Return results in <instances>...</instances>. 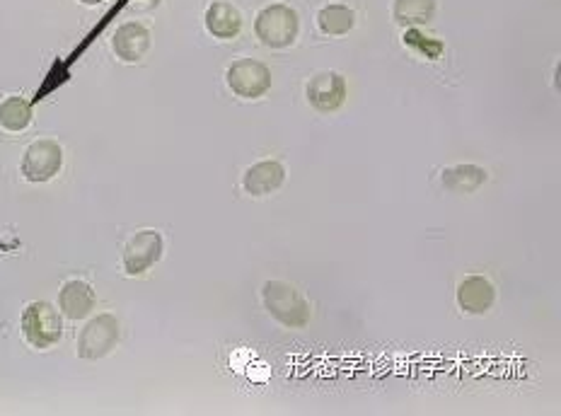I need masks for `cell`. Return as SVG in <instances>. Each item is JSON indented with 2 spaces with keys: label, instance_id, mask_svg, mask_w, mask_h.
<instances>
[{
  "label": "cell",
  "instance_id": "6da1fadb",
  "mask_svg": "<svg viewBox=\"0 0 561 416\" xmlns=\"http://www.w3.org/2000/svg\"><path fill=\"white\" fill-rule=\"evenodd\" d=\"M264 308L276 322L288 329H303L310 325V305L291 283L266 281L262 288Z\"/></svg>",
  "mask_w": 561,
  "mask_h": 416
},
{
  "label": "cell",
  "instance_id": "7a4b0ae2",
  "mask_svg": "<svg viewBox=\"0 0 561 416\" xmlns=\"http://www.w3.org/2000/svg\"><path fill=\"white\" fill-rule=\"evenodd\" d=\"M300 30V22L296 10H291L288 5H266L264 10H259L257 22H254V32H257L259 42L269 49H286L296 42Z\"/></svg>",
  "mask_w": 561,
  "mask_h": 416
},
{
  "label": "cell",
  "instance_id": "3957f363",
  "mask_svg": "<svg viewBox=\"0 0 561 416\" xmlns=\"http://www.w3.org/2000/svg\"><path fill=\"white\" fill-rule=\"evenodd\" d=\"M22 334L34 349H49L63 337L61 315L49 303H30L22 312Z\"/></svg>",
  "mask_w": 561,
  "mask_h": 416
},
{
  "label": "cell",
  "instance_id": "277c9868",
  "mask_svg": "<svg viewBox=\"0 0 561 416\" xmlns=\"http://www.w3.org/2000/svg\"><path fill=\"white\" fill-rule=\"evenodd\" d=\"M228 88L242 100H257L271 88V71L262 61L240 59L225 71Z\"/></svg>",
  "mask_w": 561,
  "mask_h": 416
},
{
  "label": "cell",
  "instance_id": "5b68a950",
  "mask_svg": "<svg viewBox=\"0 0 561 416\" xmlns=\"http://www.w3.org/2000/svg\"><path fill=\"white\" fill-rule=\"evenodd\" d=\"M119 342V322L114 315H100L88 322L78 339V356L85 361H97L112 354V349Z\"/></svg>",
  "mask_w": 561,
  "mask_h": 416
},
{
  "label": "cell",
  "instance_id": "8992f818",
  "mask_svg": "<svg viewBox=\"0 0 561 416\" xmlns=\"http://www.w3.org/2000/svg\"><path fill=\"white\" fill-rule=\"evenodd\" d=\"M63 150L56 141H34L22 158V175L30 182H49L61 172Z\"/></svg>",
  "mask_w": 561,
  "mask_h": 416
},
{
  "label": "cell",
  "instance_id": "52a82bcc",
  "mask_svg": "<svg viewBox=\"0 0 561 416\" xmlns=\"http://www.w3.org/2000/svg\"><path fill=\"white\" fill-rule=\"evenodd\" d=\"M163 257V235L155 230H141L126 242L124 247V269L129 276L146 274L150 267Z\"/></svg>",
  "mask_w": 561,
  "mask_h": 416
},
{
  "label": "cell",
  "instance_id": "ba28073f",
  "mask_svg": "<svg viewBox=\"0 0 561 416\" xmlns=\"http://www.w3.org/2000/svg\"><path fill=\"white\" fill-rule=\"evenodd\" d=\"M308 100L317 112H334L346 100V80L337 71H322L308 83Z\"/></svg>",
  "mask_w": 561,
  "mask_h": 416
},
{
  "label": "cell",
  "instance_id": "9c48e42d",
  "mask_svg": "<svg viewBox=\"0 0 561 416\" xmlns=\"http://www.w3.org/2000/svg\"><path fill=\"white\" fill-rule=\"evenodd\" d=\"M112 46L117 59L124 63H138L150 49V32L138 22H126L114 32Z\"/></svg>",
  "mask_w": 561,
  "mask_h": 416
},
{
  "label": "cell",
  "instance_id": "30bf717a",
  "mask_svg": "<svg viewBox=\"0 0 561 416\" xmlns=\"http://www.w3.org/2000/svg\"><path fill=\"white\" fill-rule=\"evenodd\" d=\"M283 179H286L283 165L276 163V160H264V163L247 167L245 175H242V187L250 196H266L276 192L283 184Z\"/></svg>",
  "mask_w": 561,
  "mask_h": 416
},
{
  "label": "cell",
  "instance_id": "8fae6325",
  "mask_svg": "<svg viewBox=\"0 0 561 416\" xmlns=\"http://www.w3.org/2000/svg\"><path fill=\"white\" fill-rule=\"evenodd\" d=\"M494 286L484 276H467L458 286V305L467 315H484L494 305Z\"/></svg>",
  "mask_w": 561,
  "mask_h": 416
},
{
  "label": "cell",
  "instance_id": "7c38bea8",
  "mask_svg": "<svg viewBox=\"0 0 561 416\" xmlns=\"http://www.w3.org/2000/svg\"><path fill=\"white\" fill-rule=\"evenodd\" d=\"M95 303L97 298L90 283L78 279L63 283L59 293V308L68 320H83V317H88L95 310Z\"/></svg>",
  "mask_w": 561,
  "mask_h": 416
},
{
  "label": "cell",
  "instance_id": "4fadbf2b",
  "mask_svg": "<svg viewBox=\"0 0 561 416\" xmlns=\"http://www.w3.org/2000/svg\"><path fill=\"white\" fill-rule=\"evenodd\" d=\"M204 22L206 30L216 39H235L242 30V17L237 13V8L230 3H223V0L208 5Z\"/></svg>",
  "mask_w": 561,
  "mask_h": 416
},
{
  "label": "cell",
  "instance_id": "5bb4252c",
  "mask_svg": "<svg viewBox=\"0 0 561 416\" xmlns=\"http://www.w3.org/2000/svg\"><path fill=\"white\" fill-rule=\"evenodd\" d=\"M484 182H487V170H482L477 165H455L443 170L445 189H450L455 194L477 192Z\"/></svg>",
  "mask_w": 561,
  "mask_h": 416
},
{
  "label": "cell",
  "instance_id": "9a60e30c",
  "mask_svg": "<svg viewBox=\"0 0 561 416\" xmlns=\"http://www.w3.org/2000/svg\"><path fill=\"white\" fill-rule=\"evenodd\" d=\"M356 25L354 10L346 8V5H325V8L317 13V27L327 37H341V34H349Z\"/></svg>",
  "mask_w": 561,
  "mask_h": 416
},
{
  "label": "cell",
  "instance_id": "2e32d148",
  "mask_svg": "<svg viewBox=\"0 0 561 416\" xmlns=\"http://www.w3.org/2000/svg\"><path fill=\"white\" fill-rule=\"evenodd\" d=\"M436 13V0H395V22L402 27L426 25Z\"/></svg>",
  "mask_w": 561,
  "mask_h": 416
},
{
  "label": "cell",
  "instance_id": "e0dca14e",
  "mask_svg": "<svg viewBox=\"0 0 561 416\" xmlns=\"http://www.w3.org/2000/svg\"><path fill=\"white\" fill-rule=\"evenodd\" d=\"M32 124V107L30 102L22 100V97H8L0 104V126L10 134H20L27 126Z\"/></svg>",
  "mask_w": 561,
  "mask_h": 416
},
{
  "label": "cell",
  "instance_id": "ac0fdd59",
  "mask_svg": "<svg viewBox=\"0 0 561 416\" xmlns=\"http://www.w3.org/2000/svg\"><path fill=\"white\" fill-rule=\"evenodd\" d=\"M404 44L407 46H412V49L419 51L424 59H431V61H436V59H441V54H443V44L438 42V39H431V37H424L419 30H407L404 32Z\"/></svg>",
  "mask_w": 561,
  "mask_h": 416
},
{
  "label": "cell",
  "instance_id": "d6986e66",
  "mask_svg": "<svg viewBox=\"0 0 561 416\" xmlns=\"http://www.w3.org/2000/svg\"><path fill=\"white\" fill-rule=\"evenodd\" d=\"M80 3H85V5H97V3H102V0H80Z\"/></svg>",
  "mask_w": 561,
  "mask_h": 416
}]
</instances>
